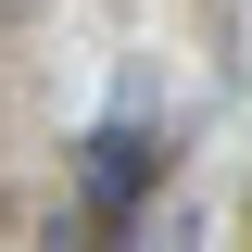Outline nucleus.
I'll list each match as a JSON object with an SVG mask.
<instances>
[{
    "mask_svg": "<svg viewBox=\"0 0 252 252\" xmlns=\"http://www.w3.org/2000/svg\"><path fill=\"white\" fill-rule=\"evenodd\" d=\"M51 252H101V202H63V215H51Z\"/></svg>",
    "mask_w": 252,
    "mask_h": 252,
    "instance_id": "2",
    "label": "nucleus"
},
{
    "mask_svg": "<svg viewBox=\"0 0 252 252\" xmlns=\"http://www.w3.org/2000/svg\"><path fill=\"white\" fill-rule=\"evenodd\" d=\"M126 252H189V215H139V240Z\"/></svg>",
    "mask_w": 252,
    "mask_h": 252,
    "instance_id": "3",
    "label": "nucleus"
},
{
    "mask_svg": "<svg viewBox=\"0 0 252 252\" xmlns=\"http://www.w3.org/2000/svg\"><path fill=\"white\" fill-rule=\"evenodd\" d=\"M152 177H164V139H139V126H101V139H89V202H101V215H126Z\"/></svg>",
    "mask_w": 252,
    "mask_h": 252,
    "instance_id": "1",
    "label": "nucleus"
}]
</instances>
